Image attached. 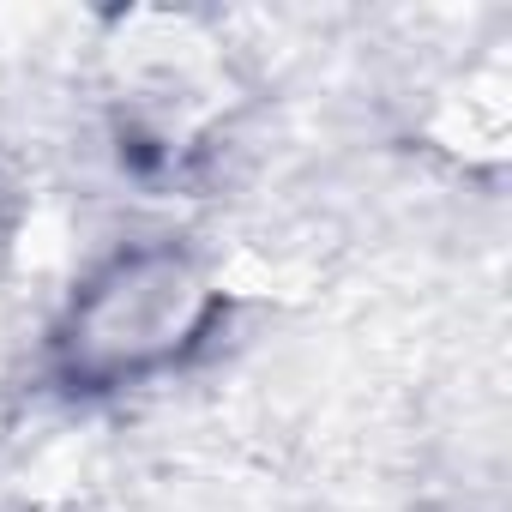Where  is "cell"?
<instances>
[{"label": "cell", "instance_id": "obj_1", "mask_svg": "<svg viewBox=\"0 0 512 512\" xmlns=\"http://www.w3.org/2000/svg\"><path fill=\"white\" fill-rule=\"evenodd\" d=\"M205 320V284L187 260H133L121 266L79 314V356L85 368L121 374V368H145L169 350L187 344V332Z\"/></svg>", "mask_w": 512, "mask_h": 512}]
</instances>
